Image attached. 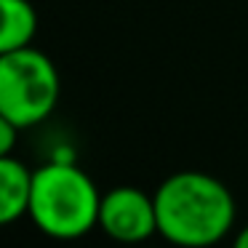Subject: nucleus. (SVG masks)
Returning <instances> with one entry per match:
<instances>
[{
    "mask_svg": "<svg viewBox=\"0 0 248 248\" xmlns=\"http://www.w3.org/2000/svg\"><path fill=\"white\" fill-rule=\"evenodd\" d=\"M59 91V72L43 51L27 46L0 54V118L32 128L54 112Z\"/></svg>",
    "mask_w": 248,
    "mask_h": 248,
    "instance_id": "3",
    "label": "nucleus"
},
{
    "mask_svg": "<svg viewBox=\"0 0 248 248\" xmlns=\"http://www.w3.org/2000/svg\"><path fill=\"white\" fill-rule=\"evenodd\" d=\"M99 227L123 246H139L157 235L155 195L139 187H115L102 195Z\"/></svg>",
    "mask_w": 248,
    "mask_h": 248,
    "instance_id": "4",
    "label": "nucleus"
},
{
    "mask_svg": "<svg viewBox=\"0 0 248 248\" xmlns=\"http://www.w3.org/2000/svg\"><path fill=\"white\" fill-rule=\"evenodd\" d=\"M232 248H248V227H243L240 232H237L235 243H232Z\"/></svg>",
    "mask_w": 248,
    "mask_h": 248,
    "instance_id": "8",
    "label": "nucleus"
},
{
    "mask_svg": "<svg viewBox=\"0 0 248 248\" xmlns=\"http://www.w3.org/2000/svg\"><path fill=\"white\" fill-rule=\"evenodd\" d=\"M3 27H0V54L27 48L38 32V11L30 0H0Z\"/></svg>",
    "mask_w": 248,
    "mask_h": 248,
    "instance_id": "6",
    "label": "nucleus"
},
{
    "mask_svg": "<svg viewBox=\"0 0 248 248\" xmlns=\"http://www.w3.org/2000/svg\"><path fill=\"white\" fill-rule=\"evenodd\" d=\"M19 125L11 123V120L0 118V157L3 155H11L14 152V144H16V134H19Z\"/></svg>",
    "mask_w": 248,
    "mask_h": 248,
    "instance_id": "7",
    "label": "nucleus"
},
{
    "mask_svg": "<svg viewBox=\"0 0 248 248\" xmlns=\"http://www.w3.org/2000/svg\"><path fill=\"white\" fill-rule=\"evenodd\" d=\"M157 235L179 248H208L232 232L235 195L203 171H179L155 189Z\"/></svg>",
    "mask_w": 248,
    "mask_h": 248,
    "instance_id": "1",
    "label": "nucleus"
},
{
    "mask_svg": "<svg viewBox=\"0 0 248 248\" xmlns=\"http://www.w3.org/2000/svg\"><path fill=\"white\" fill-rule=\"evenodd\" d=\"M32 176L35 171L14 155L0 157V224H14L30 211Z\"/></svg>",
    "mask_w": 248,
    "mask_h": 248,
    "instance_id": "5",
    "label": "nucleus"
},
{
    "mask_svg": "<svg viewBox=\"0 0 248 248\" xmlns=\"http://www.w3.org/2000/svg\"><path fill=\"white\" fill-rule=\"evenodd\" d=\"M99 195L93 179L72 160H51L32 176L27 216L54 240H78L99 227Z\"/></svg>",
    "mask_w": 248,
    "mask_h": 248,
    "instance_id": "2",
    "label": "nucleus"
}]
</instances>
